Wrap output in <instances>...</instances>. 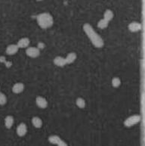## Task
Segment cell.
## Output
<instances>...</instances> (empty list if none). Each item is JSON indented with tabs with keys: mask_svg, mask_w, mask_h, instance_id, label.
Instances as JSON below:
<instances>
[{
	"mask_svg": "<svg viewBox=\"0 0 145 146\" xmlns=\"http://www.w3.org/2000/svg\"><path fill=\"white\" fill-rule=\"evenodd\" d=\"M83 31L95 47L100 48L104 46V42L103 39L96 33L93 27L90 24H85L83 25Z\"/></svg>",
	"mask_w": 145,
	"mask_h": 146,
	"instance_id": "obj_1",
	"label": "cell"
},
{
	"mask_svg": "<svg viewBox=\"0 0 145 146\" xmlns=\"http://www.w3.org/2000/svg\"><path fill=\"white\" fill-rule=\"evenodd\" d=\"M37 23L42 29H48L53 25L54 19L49 13H42L37 16Z\"/></svg>",
	"mask_w": 145,
	"mask_h": 146,
	"instance_id": "obj_2",
	"label": "cell"
},
{
	"mask_svg": "<svg viewBox=\"0 0 145 146\" xmlns=\"http://www.w3.org/2000/svg\"><path fill=\"white\" fill-rule=\"evenodd\" d=\"M141 120V117L138 114L132 115L129 117H128L125 121H124V125L126 127H131L134 125L138 123Z\"/></svg>",
	"mask_w": 145,
	"mask_h": 146,
	"instance_id": "obj_3",
	"label": "cell"
},
{
	"mask_svg": "<svg viewBox=\"0 0 145 146\" xmlns=\"http://www.w3.org/2000/svg\"><path fill=\"white\" fill-rule=\"evenodd\" d=\"M26 55L32 58H36L40 55V50L36 47H28L26 49Z\"/></svg>",
	"mask_w": 145,
	"mask_h": 146,
	"instance_id": "obj_4",
	"label": "cell"
},
{
	"mask_svg": "<svg viewBox=\"0 0 145 146\" xmlns=\"http://www.w3.org/2000/svg\"><path fill=\"white\" fill-rule=\"evenodd\" d=\"M36 104L39 108H46L47 106H48V102L46 100V98L42 97V96H38L36 98Z\"/></svg>",
	"mask_w": 145,
	"mask_h": 146,
	"instance_id": "obj_5",
	"label": "cell"
},
{
	"mask_svg": "<svg viewBox=\"0 0 145 146\" xmlns=\"http://www.w3.org/2000/svg\"><path fill=\"white\" fill-rule=\"evenodd\" d=\"M27 132V127L26 125L24 123H21V124L18 125V127H17V134L20 137H23L26 134Z\"/></svg>",
	"mask_w": 145,
	"mask_h": 146,
	"instance_id": "obj_6",
	"label": "cell"
},
{
	"mask_svg": "<svg viewBox=\"0 0 145 146\" xmlns=\"http://www.w3.org/2000/svg\"><path fill=\"white\" fill-rule=\"evenodd\" d=\"M128 28L132 33H136V32H138L141 30V24L136 21L132 22L128 24Z\"/></svg>",
	"mask_w": 145,
	"mask_h": 146,
	"instance_id": "obj_7",
	"label": "cell"
},
{
	"mask_svg": "<svg viewBox=\"0 0 145 146\" xmlns=\"http://www.w3.org/2000/svg\"><path fill=\"white\" fill-rule=\"evenodd\" d=\"M18 50H19V48L17 46V44H11V45H9L7 47L5 52H6V54H8L9 55H13L15 54H16L18 52Z\"/></svg>",
	"mask_w": 145,
	"mask_h": 146,
	"instance_id": "obj_8",
	"label": "cell"
},
{
	"mask_svg": "<svg viewBox=\"0 0 145 146\" xmlns=\"http://www.w3.org/2000/svg\"><path fill=\"white\" fill-rule=\"evenodd\" d=\"M24 90V84L22 83H17L12 86V92L15 94L21 93Z\"/></svg>",
	"mask_w": 145,
	"mask_h": 146,
	"instance_id": "obj_9",
	"label": "cell"
},
{
	"mask_svg": "<svg viewBox=\"0 0 145 146\" xmlns=\"http://www.w3.org/2000/svg\"><path fill=\"white\" fill-rule=\"evenodd\" d=\"M30 39L28 38H26V37H24V38H22L17 42V46H18L19 48H26L30 45Z\"/></svg>",
	"mask_w": 145,
	"mask_h": 146,
	"instance_id": "obj_10",
	"label": "cell"
},
{
	"mask_svg": "<svg viewBox=\"0 0 145 146\" xmlns=\"http://www.w3.org/2000/svg\"><path fill=\"white\" fill-rule=\"evenodd\" d=\"M54 64L58 67H64L67 64L66 61H65V58L61 56H57L56 58H54Z\"/></svg>",
	"mask_w": 145,
	"mask_h": 146,
	"instance_id": "obj_11",
	"label": "cell"
},
{
	"mask_svg": "<svg viewBox=\"0 0 145 146\" xmlns=\"http://www.w3.org/2000/svg\"><path fill=\"white\" fill-rule=\"evenodd\" d=\"M77 55L75 52H70L67 55V57L65 58V61H66V64H70L73 63L74 61H76Z\"/></svg>",
	"mask_w": 145,
	"mask_h": 146,
	"instance_id": "obj_12",
	"label": "cell"
},
{
	"mask_svg": "<svg viewBox=\"0 0 145 146\" xmlns=\"http://www.w3.org/2000/svg\"><path fill=\"white\" fill-rule=\"evenodd\" d=\"M14 117L12 116H7L5 118V126L7 129H10L14 124Z\"/></svg>",
	"mask_w": 145,
	"mask_h": 146,
	"instance_id": "obj_13",
	"label": "cell"
},
{
	"mask_svg": "<svg viewBox=\"0 0 145 146\" xmlns=\"http://www.w3.org/2000/svg\"><path fill=\"white\" fill-rule=\"evenodd\" d=\"M32 123L36 128H40L42 126V120L38 117H34L32 119Z\"/></svg>",
	"mask_w": 145,
	"mask_h": 146,
	"instance_id": "obj_14",
	"label": "cell"
},
{
	"mask_svg": "<svg viewBox=\"0 0 145 146\" xmlns=\"http://www.w3.org/2000/svg\"><path fill=\"white\" fill-rule=\"evenodd\" d=\"M113 12L111 10H109V9H107V10H106L105 11V12H104V19L106 20L107 21L110 22L111 21H112V19L113 18Z\"/></svg>",
	"mask_w": 145,
	"mask_h": 146,
	"instance_id": "obj_15",
	"label": "cell"
},
{
	"mask_svg": "<svg viewBox=\"0 0 145 146\" xmlns=\"http://www.w3.org/2000/svg\"><path fill=\"white\" fill-rule=\"evenodd\" d=\"M61 140V138L59 137L58 135H51V136L48 137V142L53 145H58V142H60Z\"/></svg>",
	"mask_w": 145,
	"mask_h": 146,
	"instance_id": "obj_16",
	"label": "cell"
},
{
	"mask_svg": "<svg viewBox=\"0 0 145 146\" xmlns=\"http://www.w3.org/2000/svg\"><path fill=\"white\" fill-rule=\"evenodd\" d=\"M109 22L107 21L106 20H104V18L101 20H100L98 23H97V27L100 29H105L108 27Z\"/></svg>",
	"mask_w": 145,
	"mask_h": 146,
	"instance_id": "obj_17",
	"label": "cell"
},
{
	"mask_svg": "<svg viewBox=\"0 0 145 146\" xmlns=\"http://www.w3.org/2000/svg\"><path fill=\"white\" fill-rule=\"evenodd\" d=\"M76 106L78 108H84L85 107L86 104H85V101L83 98H78L76 101Z\"/></svg>",
	"mask_w": 145,
	"mask_h": 146,
	"instance_id": "obj_18",
	"label": "cell"
},
{
	"mask_svg": "<svg viewBox=\"0 0 145 146\" xmlns=\"http://www.w3.org/2000/svg\"><path fill=\"white\" fill-rule=\"evenodd\" d=\"M112 86H113V87L114 88H118L119 86L121 85V80H120V79L119 77H113L112 79Z\"/></svg>",
	"mask_w": 145,
	"mask_h": 146,
	"instance_id": "obj_19",
	"label": "cell"
},
{
	"mask_svg": "<svg viewBox=\"0 0 145 146\" xmlns=\"http://www.w3.org/2000/svg\"><path fill=\"white\" fill-rule=\"evenodd\" d=\"M7 102V97L4 93L0 92V105H5Z\"/></svg>",
	"mask_w": 145,
	"mask_h": 146,
	"instance_id": "obj_20",
	"label": "cell"
},
{
	"mask_svg": "<svg viewBox=\"0 0 145 146\" xmlns=\"http://www.w3.org/2000/svg\"><path fill=\"white\" fill-rule=\"evenodd\" d=\"M58 146H68V145H67V144L64 142V141H63V140H61V141L58 142Z\"/></svg>",
	"mask_w": 145,
	"mask_h": 146,
	"instance_id": "obj_21",
	"label": "cell"
},
{
	"mask_svg": "<svg viewBox=\"0 0 145 146\" xmlns=\"http://www.w3.org/2000/svg\"><path fill=\"white\" fill-rule=\"evenodd\" d=\"M37 1H39H39H42V0H37Z\"/></svg>",
	"mask_w": 145,
	"mask_h": 146,
	"instance_id": "obj_22",
	"label": "cell"
},
{
	"mask_svg": "<svg viewBox=\"0 0 145 146\" xmlns=\"http://www.w3.org/2000/svg\"><path fill=\"white\" fill-rule=\"evenodd\" d=\"M0 91H1V88H0Z\"/></svg>",
	"mask_w": 145,
	"mask_h": 146,
	"instance_id": "obj_23",
	"label": "cell"
}]
</instances>
